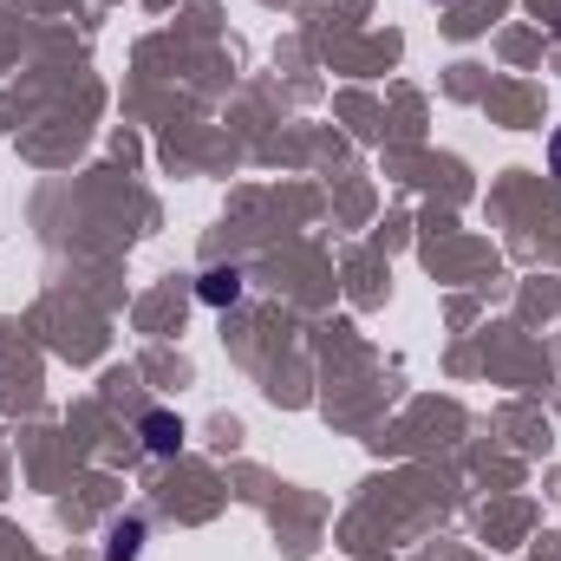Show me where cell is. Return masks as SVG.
<instances>
[{
  "mask_svg": "<svg viewBox=\"0 0 561 561\" xmlns=\"http://www.w3.org/2000/svg\"><path fill=\"white\" fill-rule=\"evenodd\" d=\"M196 294H203L209 307H236V300H242V268H209V275L196 280Z\"/></svg>",
  "mask_w": 561,
  "mask_h": 561,
  "instance_id": "2",
  "label": "cell"
},
{
  "mask_svg": "<svg viewBox=\"0 0 561 561\" xmlns=\"http://www.w3.org/2000/svg\"><path fill=\"white\" fill-rule=\"evenodd\" d=\"M144 444H150V450H157V457H176V450H183V424L170 419V412H144Z\"/></svg>",
  "mask_w": 561,
  "mask_h": 561,
  "instance_id": "1",
  "label": "cell"
},
{
  "mask_svg": "<svg viewBox=\"0 0 561 561\" xmlns=\"http://www.w3.org/2000/svg\"><path fill=\"white\" fill-rule=\"evenodd\" d=\"M549 170L561 176V125H556V138H549Z\"/></svg>",
  "mask_w": 561,
  "mask_h": 561,
  "instance_id": "4",
  "label": "cell"
},
{
  "mask_svg": "<svg viewBox=\"0 0 561 561\" xmlns=\"http://www.w3.org/2000/svg\"><path fill=\"white\" fill-rule=\"evenodd\" d=\"M138 549H144V523L138 516L112 523V536H105V561H138Z\"/></svg>",
  "mask_w": 561,
  "mask_h": 561,
  "instance_id": "3",
  "label": "cell"
}]
</instances>
